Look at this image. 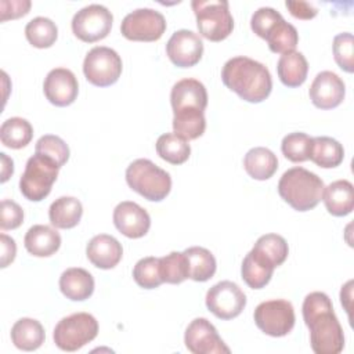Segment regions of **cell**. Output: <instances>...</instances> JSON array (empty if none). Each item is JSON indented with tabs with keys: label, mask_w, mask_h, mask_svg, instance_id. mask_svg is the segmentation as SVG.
Listing matches in <instances>:
<instances>
[{
	"label": "cell",
	"mask_w": 354,
	"mask_h": 354,
	"mask_svg": "<svg viewBox=\"0 0 354 354\" xmlns=\"http://www.w3.org/2000/svg\"><path fill=\"white\" fill-rule=\"evenodd\" d=\"M301 311L304 324L310 329L313 351L315 354H339L344 347V335L329 296L324 292L308 293Z\"/></svg>",
	"instance_id": "1"
},
{
	"label": "cell",
	"mask_w": 354,
	"mask_h": 354,
	"mask_svg": "<svg viewBox=\"0 0 354 354\" xmlns=\"http://www.w3.org/2000/svg\"><path fill=\"white\" fill-rule=\"evenodd\" d=\"M221 80L248 102L264 101L272 90L271 73L266 65L249 57L230 58L221 69Z\"/></svg>",
	"instance_id": "2"
},
{
	"label": "cell",
	"mask_w": 354,
	"mask_h": 354,
	"mask_svg": "<svg viewBox=\"0 0 354 354\" xmlns=\"http://www.w3.org/2000/svg\"><path fill=\"white\" fill-rule=\"evenodd\" d=\"M324 188L321 177L300 166L288 169L278 181L279 196L297 212L314 209L322 199Z\"/></svg>",
	"instance_id": "3"
},
{
	"label": "cell",
	"mask_w": 354,
	"mask_h": 354,
	"mask_svg": "<svg viewBox=\"0 0 354 354\" xmlns=\"http://www.w3.org/2000/svg\"><path fill=\"white\" fill-rule=\"evenodd\" d=\"M129 187L148 201L159 202L171 189L170 174L149 159H136L126 169Z\"/></svg>",
	"instance_id": "4"
},
{
	"label": "cell",
	"mask_w": 354,
	"mask_h": 354,
	"mask_svg": "<svg viewBox=\"0 0 354 354\" xmlns=\"http://www.w3.org/2000/svg\"><path fill=\"white\" fill-rule=\"evenodd\" d=\"M191 7L196 17L199 33L210 41H221L228 37L234 29V18L230 12V4L225 0H194Z\"/></svg>",
	"instance_id": "5"
},
{
	"label": "cell",
	"mask_w": 354,
	"mask_h": 354,
	"mask_svg": "<svg viewBox=\"0 0 354 354\" xmlns=\"http://www.w3.org/2000/svg\"><path fill=\"white\" fill-rule=\"evenodd\" d=\"M58 170L59 167L55 162L35 153L28 159L19 178L21 194L32 202L43 201L51 192V187L58 177Z\"/></svg>",
	"instance_id": "6"
},
{
	"label": "cell",
	"mask_w": 354,
	"mask_h": 354,
	"mask_svg": "<svg viewBox=\"0 0 354 354\" xmlns=\"http://www.w3.org/2000/svg\"><path fill=\"white\" fill-rule=\"evenodd\" d=\"M98 335V322L88 313L64 317L54 328V343L62 351H77Z\"/></svg>",
	"instance_id": "7"
},
{
	"label": "cell",
	"mask_w": 354,
	"mask_h": 354,
	"mask_svg": "<svg viewBox=\"0 0 354 354\" xmlns=\"http://www.w3.org/2000/svg\"><path fill=\"white\" fill-rule=\"evenodd\" d=\"M122 58L109 47L95 46L84 57L83 73L86 79L98 87H106L118 82L122 73Z\"/></svg>",
	"instance_id": "8"
},
{
	"label": "cell",
	"mask_w": 354,
	"mask_h": 354,
	"mask_svg": "<svg viewBox=\"0 0 354 354\" xmlns=\"http://www.w3.org/2000/svg\"><path fill=\"white\" fill-rule=\"evenodd\" d=\"M257 328L268 336H286L295 326V308L290 301L274 299L261 301L253 314Z\"/></svg>",
	"instance_id": "9"
},
{
	"label": "cell",
	"mask_w": 354,
	"mask_h": 354,
	"mask_svg": "<svg viewBox=\"0 0 354 354\" xmlns=\"http://www.w3.org/2000/svg\"><path fill=\"white\" fill-rule=\"evenodd\" d=\"M112 12L101 4H88L80 8L72 18V32L86 43L102 40L111 32Z\"/></svg>",
	"instance_id": "10"
},
{
	"label": "cell",
	"mask_w": 354,
	"mask_h": 354,
	"mask_svg": "<svg viewBox=\"0 0 354 354\" xmlns=\"http://www.w3.org/2000/svg\"><path fill=\"white\" fill-rule=\"evenodd\" d=\"M166 30L165 17L153 8H137L129 12L122 24V35L134 41H155Z\"/></svg>",
	"instance_id": "11"
},
{
	"label": "cell",
	"mask_w": 354,
	"mask_h": 354,
	"mask_svg": "<svg viewBox=\"0 0 354 354\" xmlns=\"http://www.w3.org/2000/svg\"><path fill=\"white\" fill-rule=\"evenodd\" d=\"M246 306V295L232 281H221L213 285L206 293V307L220 319L238 317Z\"/></svg>",
	"instance_id": "12"
},
{
	"label": "cell",
	"mask_w": 354,
	"mask_h": 354,
	"mask_svg": "<svg viewBox=\"0 0 354 354\" xmlns=\"http://www.w3.org/2000/svg\"><path fill=\"white\" fill-rule=\"evenodd\" d=\"M184 343L194 354H228L230 348L218 336L217 329L206 318H195L185 329Z\"/></svg>",
	"instance_id": "13"
},
{
	"label": "cell",
	"mask_w": 354,
	"mask_h": 354,
	"mask_svg": "<svg viewBox=\"0 0 354 354\" xmlns=\"http://www.w3.org/2000/svg\"><path fill=\"white\" fill-rule=\"evenodd\" d=\"M166 53L176 66L189 68L201 61L203 43L198 33L188 29H180L167 40Z\"/></svg>",
	"instance_id": "14"
},
{
	"label": "cell",
	"mask_w": 354,
	"mask_h": 354,
	"mask_svg": "<svg viewBox=\"0 0 354 354\" xmlns=\"http://www.w3.org/2000/svg\"><path fill=\"white\" fill-rule=\"evenodd\" d=\"M46 98L55 106L71 105L79 93V83L75 73L66 68L51 69L43 83Z\"/></svg>",
	"instance_id": "15"
},
{
	"label": "cell",
	"mask_w": 354,
	"mask_h": 354,
	"mask_svg": "<svg viewBox=\"0 0 354 354\" xmlns=\"http://www.w3.org/2000/svg\"><path fill=\"white\" fill-rule=\"evenodd\" d=\"M346 94L344 82L330 71L319 72L308 90L311 102L319 109H332L342 104Z\"/></svg>",
	"instance_id": "16"
},
{
	"label": "cell",
	"mask_w": 354,
	"mask_h": 354,
	"mask_svg": "<svg viewBox=\"0 0 354 354\" xmlns=\"http://www.w3.org/2000/svg\"><path fill=\"white\" fill-rule=\"evenodd\" d=\"M113 224L127 238H141L151 227V217L148 212L138 203L123 201L116 205L113 210Z\"/></svg>",
	"instance_id": "17"
},
{
	"label": "cell",
	"mask_w": 354,
	"mask_h": 354,
	"mask_svg": "<svg viewBox=\"0 0 354 354\" xmlns=\"http://www.w3.org/2000/svg\"><path fill=\"white\" fill-rule=\"evenodd\" d=\"M86 254L93 266L102 270H109L118 266V263L122 260L123 248L112 235L98 234L88 241Z\"/></svg>",
	"instance_id": "18"
},
{
	"label": "cell",
	"mask_w": 354,
	"mask_h": 354,
	"mask_svg": "<svg viewBox=\"0 0 354 354\" xmlns=\"http://www.w3.org/2000/svg\"><path fill=\"white\" fill-rule=\"evenodd\" d=\"M170 102L173 112L184 108H196L205 111L207 106L206 87L196 79H181L171 88Z\"/></svg>",
	"instance_id": "19"
},
{
	"label": "cell",
	"mask_w": 354,
	"mask_h": 354,
	"mask_svg": "<svg viewBox=\"0 0 354 354\" xmlns=\"http://www.w3.org/2000/svg\"><path fill=\"white\" fill-rule=\"evenodd\" d=\"M24 245L32 256L48 257L59 249L61 235L50 225L36 224L26 231Z\"/></svg>",
	"instance_id": "20"
},
{
	"label": "cell",
	"mask_w": 354,
	"mask_h": 354,
	"mask_svg": "<svg viewBox=\"0 0 354 354\" xmlns=\"http://www.w3.org/2000/svg\"><path fill=\"white\" fill-rule=\"evenodd\" d=\"M59 289L66 299L83 301L94 292V278L84 268L71 267L61 274Z\"/></svg>",
	"instance_id": "21"
},
{
	"label": "cell",
	"mask_w": 354,
	"mask_h": 354,
	"mask_svg": "<svg viewBox=\"0 0 354 354\" xmlns=\"http://www.w3.org/2000/svg\"><path fill=\"white\" fill-rule=\"evenodd\" d=\"M275 270V266L260 252L252 249L243 259L241 266V274L245 283L252 289L264 288Z\"/></svg>",
	"instance_id": "22"
},
{
	"label": "cell",
	"mask_w": 354,
	"mask_h": 354,
	"mask_svg": "<svg viewBox=\"0 0 354 354\" xmlns=\"http://www.w3.org/2000/svg\"><path fill=\"white\" fill-rule=\"evenodd\" d=\"M322 199L332 216H347L354 209V187L348 180H336L324 188Z\"/></svg>",
	"instance_id": "23"
},
{
	"label": "cell",
	"mask_w": 354,
	"mask_h": 354,
	"mask_svg": "<svg viewBox=\"0 0 354 354\" xmlns=\"http://www.w3.org/2000/svg\"><path fill=\"white\" fill-rule=\"evenodd\" d=\"M277 72L279 80L286 87H299L307 79L308 62L303 53L289 51L279 57L277 64Z\"/></svg>",
	"instance_id": "24"
},
{
	"label": "cell",
	"mask_w": 354,
	"mask_h": 354,
	"mask_svg": "<svg viewBox=\"0 0 354 354\" xmlns=\"http://www.w3.org/2000/svg\"><path fill=\"white\" fill-rule=\"evenodd\" d=\"M243 167L246 173L254 180H268L278 169L277 155L264 147H254L249 149L243 158Z\"/></svg>",
	"instance_id": "25"
},
{
	"label": "cell",
	"mask_w": 354,
	"mask_h": 354,
	"mask_svg": "<svg viewBox=\"0 0 354 354\" xmlns=\"http://www.w3.org/2000/svg\"><path fill=\"white\" fill-rule=\"evenodd\" d=\"M83 214V206L77 198L59 196L48 209L50 223L55 228L69 230L79 224Z\"/></svg>",
	"instance_id": "26"
},
{
	"label": "cell",
	"mask_w": 354,
	"mask_h": 354,
	"mask_svg": "<svg viewBox=\"0 0 354 354\" xmlns=\"http://www.w3.org/2000/svg\"><path fill=\"white\" fill-rule=\"evenodd\" d=\"M46 339L43 325L33 318H21L11 328V340L14 346L24 351L37 350Z\"/></svg>",
	"instance_id": "27"
},
{
	"label": "cell",
	"mask_w": 354,
	"mask_h": 354,
	"mask_svg": "<svg viewBox=\"0 0 354 354\" xmlns=\"http://www.w3.org/2000/svg\"><path fill=\"white\" fill-rule=\"evenodd\" d=\"M343 158L344 149L337 140L326 136L313 138L310 159L317 166L324 169H332L339 166L343 162Z\"/></svg>",
	"instance_id": "28"
},
{
	"label": "cell",
	"mask_w": 354,
	"mask_h": 354,
	"mask_svg": "<svg viewBox=\"0 0 354 354\" xmlns=\"http://www.w3.org/2000/svg\"><path fill=\"white\" fill-rule=\"evenodd\" d=\"M188 263V277L196 282L209 281L217 268L216 259L210 250L202 246H191L184 250Z\"/></svg>",
	"instance_id": "29"
},
{
	"label": "cell",
	"mask_w": 354,
	"mask_h": 354,
	"mask_svg": "<svg viewBox=\"0 0 354 354\" xmlns=\"http://www.w3.org/2000/svg\"><path fill=\"white\" fill-rule=\"evenodd\" d=\"M173 130L185 140H196L205 133V113L196 108H184L173 112Z\"/></svg>",
	"instance_id": "30"
},
{
	"label": "cell",
	"mask_w": 354,
	"mask_h": 354,
	"mask_svg": "<svg viewBox=\"0 0 354 354\" xmlns=\"http://www.w3.org/2000/svg\"><path fill=\"white\" fill-rule=\"evenodd\" d=\"M264 40L267 41L272 53L285 54L289 51H295L299 43V33L296 28L292 24L286 22L282 17L270 28Z\"/></svg>",
	"instance_id": "31"
},
{
	"label": "cell",
	"mask_w": 354,
	"mask_h": 354,
	"mask_svg": "<svg viewBox=\"0 0 354 354\" xmlns=\"http://www.w3.org/2000/svg\"><path fill=\"white\" fill-rule=\"evenodd\" d=\"M32 137V124L26 119L19 116H14L4 120L0 127V140L3 145L12 149H21L26 147L30 142Z\"/></svg>",
	"instance_id": "32"
},
{
	"label": "cell",
	"mask_w": 354,
	"mask_h": 354,
	"mask_svg": "<svg viewBox=\"0 0 354 354\" xmlns=\"http://www.w3.org/2000/svg\"><path fill=\"white\" fill-rule=\"evenodd\" d=\"M156 152L163 160L171 165H181L188 160L191 147L181 136L176 133H165L156 141Z\"/></svg>",
	"instance_id": "33"
},
{
	"label": "cell",
	"mask_w": 354,
	"mask_h": 354,
	"mask_svg": "<svg viewBox=\"0 0 354 354\" xmlns=\"http://www.w3.org/2000/svg\"><path fill=\"white\" fill-rule=\"evenodd\" d=\"M25 36L33 47L47 48L55 43L58 37V28L50 18L36 17L26 24Z\"/></svg>",
	"instance_id": "34"
},
{
	"label": "cell",
	"mask_w": 354,
	"mask_h": 354,
	"mask_svg": "<svg viewBox=\"0 0 354 354\" xmlns=\"http://www.w3.org/2000/svg\"><path fill=\"white\" fill-rule=\"evenodd\" d=\"M159 272L163 282L181 283L188 277V263L184 252H171L159 257Z\"/></svg>",
	"instance_id": "35"
},
{
	"label": "cell",
	"mask_w": 354,
	"mask_h": 354,
	"mask_svg": "<svg viewBox=\"0 0 354 354\" xmlns=\"http://www.w3.org/2000/svg\"><path fill=\"white\" fill-rule=\"evenodd\" d=\"M311 145H313V137L301 131H295V133H289L282 138L281 151L288 160L293 163H299L310 159Z\"/></svg>",
	"instance_id": "36"
},
{
	"label": "cell",
	"mask_w": 354,
	"mask_h": 354,
	"mask_svg": "<svg viewBox=\"0 0 354 354\" xmlns=\"http://www.w3.org/2000/svg\"><path fill=\"white\" fill-rule=\"evenodd\" d=\"M253 249L264 254L275 267L281 266L289 254V248L285 238L278 234L261 235L256 241Z\"/></svg>",
	"instance_id": "37"
},
{
	"label": "cell",
	"mask_w": 354,
	"mask_h": 354,
	"mask_svg": "<svg viewBox=\"0 0 354 354\" xmlns=\"http://www.w3.org/2000/svg\"><path fill=\"white\" fill-rule=\"evenodd\" d=\"M133 278L144 289H155L163 283L159 272V257L148 256L140 259L133 268Z\"/></svg>",
	"instance_id": "38"
},
{
	"label": "cell",
	"mask_w": 354,
	"mask_h": 354,
	"mask_svg": "<svg viewBox=\"0 0 354 354\" xmlns=\"http://www.w3.org/2000/svg\"><path fill=\"white\" fill-rule=\"evenodd\" d=\"M35 153L43 155L55 162L58 167H62L69 159V147L61 137L54 134H44L37 140Z\"/></svg>",
	"instance_id": "39"
},
{
	"label": "cell",
	"mask_w": 354,
	"mask_h": 354,
	"mask_svg": "<svg viewBox=\"0 0 354 354\" xmlns=\"http://www.w3.org/2000/svg\"><path fill=\"white\" fill-rule=\"evenodd\" d=\"M333 57L336 64L344 71L351 73L354 71V55H353V35L343 32L333 39Z\"/></svg>",
	"instance_id": "40"
},
{
	"label": "cell",
	"mask_w": 354,
	"mask_h": 354,
	"mask_svg": "<svg viewBox=\"0 0 354 354\" xmlns=\"http://www.w3.org/2000/svg\"><path fill=\"white\" fill-rule=\"evenodd\" d=\"M282 15L272 7H260L256 10L250 18L252 30L261 39L266 37L270 28L279 19Z\"/></svg>",
	"instance_id": "41"
},
{
	"label": "cell",
	"mask_w": 354,
	"mask_h": 354,
	"mask_svg": "<svg viewBox=\"0 0 354 354\" xmlns=\"http://www.w3.org/2000/svg\"><path fill=\"white\" fill-rule=\"evenodd\" d=\"M24 221L22 207L11 201L3 199L0 203V228L1 230H14L18 228Z\"/></svg>",
	"instance_id": "42"
},
{
	"label": "cell",
	"mask_w": 354,
	"mask_h": 354,
	"mask_svg": "<svg viewBox=\"0 0 354 354\" xmlns=\"http://www.w3.org/2000/svg\"><path fill=\"white\" fill-rule=\"evenodd\" d=\"M29 0H1L0 1V19L4 22L7 19H14L24 17L29 12L30 8Z\"/></svg>",
	"instance_id": "43"
},
{
	"label": "cell",
	"mask_w": 354,
	"mask_h": 354,
	"mask_svg": "<svg viewBox=\"0 0 354 354\" xmlns=\"http://www.w3.org/2000/svg\"><path fill=\"white\" fill-rule=\"evenodd\" d=\"M285 6L289 12L299 19H311L318 14V8L304 0H286Z\"/></svg>",
	"instance_id": "44"
},
{
	"label": "cell",
	"mask_w": 354,
	"mask_h": 354,
	"mask_svg": "<svg viewBox=\"0 0 354 354\" xmlns=\"http://www.w3.org/2000/svg\"><path fill=\"white\" fill-rule=\"evenodd\" d=\"M0 246H1V260H0V267L6 268L10 263L14 261L15 254H17V245L15 241L6 235V234H0Z\"/></svg>",
	"instance_id": "45"
},
{
	"label": "cell",
	"mask_w": 354,
	"mask_h": 354,
	"mask_svg": "<svg viewBox=\"0 0 354 354\" xmlns=\"http://www.w3.org/2000/svg\"><path fill=\"white\" fill-rule=\"evenodd\" d=\"M0 158H1V183H6L10 178V176H12L14 173V162L4 152L0 153Z\"/></svg>",
	"instance_id": "46"
}]
</instances>
